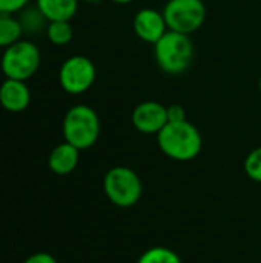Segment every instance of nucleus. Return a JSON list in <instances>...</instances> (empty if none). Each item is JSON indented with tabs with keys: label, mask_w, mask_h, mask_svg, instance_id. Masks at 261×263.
I'll list each match as a JSON object with an SVG mask.
<instances>
[{
	"label": "nucleus",
	"mask_w": 261,
	"mask_h": 263,
	"mask_svg": "<svg viewBox=\"0 0 261 263\" xmlns=\"http://www.w3.org/2000/svg\"><path fill=\"white\" fill-rule=\"evenodd\" d=\"M112 3H117V5H129V3H132L134 0H111Z\"/></svg>",
	"instance_id": "obj_21"
},
{
	"label": "nucleus",
	"mask_w": 261,
	"mask_h": 263,
	"mask_svg": "<svg viewBox=\"0 0 261 263\" xmlns=\"http://www.w3.org/2000/svg\"><path fill=\"white\" fill-rule=\"evenodd\" d=\"M137 263H183L182 257L171 248L166 247H152L142 253Z\"/></svg>",
	"instance_id": "obj_16"
},
{
	"label": "nucleus",
	"mask_w": 261,
	"mask_h": 263,
	"mask_svg": "<svg viewBox=\"0 0 261 263\" xmlns=\"http://www.w3.org/2000/svg\"><path fill=\"white\" fill-rule=\"evenodd\" d=\"M245 173L257 183H261V146L252 149L245 159Z\"/></svg>",
	"instance_id": "obj_17"
},
{
	"label": "nucleus",
	"mask_w": 261,
	"mask_h": 263,
	"mask_svg": "<svg viewBox=\"0 0 261 263\" xmlns=\"http://www.w3.org/2000/svg\"><path fill=\"white\" fill-rule=\"evenodd\" d=\"M23 263H58L57 259L49 253H35L29 256Z\"/></svg>",
	"instance_id": "obj_20"
},
{
	"label": "nucleus",
	"mask_w": 261,
	"mask_h": 263,
	"mask_svg": "<svg viewBox=\"0 0 261 263\" xmlns=\"http://www.w3.org/2000/svg\"><path fill=\"white\" fill-rule=\"evenodd\" d=\"M42 63V52L38 46L29 39H20L3 49L0 57V69L5 79L29 80L38 71Z\"/></svg>",
	"instance_id": "obj_4"
},
{
	"label": "nucleus",
	"mask_w": 261,
	"mask_h": 263,
	"mask_svg": "<svg viewBox=\"0 0 261 263\" xmlns=\"http://www.w3.org/2000/svg\"><path fill=\"white\" fill-rule=\"evenodd\" d=\"M183 120H188L186 119V109L178 103L169 105L168 106V122L177 123V122H183Z\"/></svg>",
	"instance_id": "obj_19"
},
{
	"label": "nucleus",
	"mask_w": 261,
	"mask_h": 263,
	"mask_svg": "<svg viewBox=\"0 0 261 263\" xmlns=\"http://www.w3.org/2000/svg\"><path fill=\"white\" fill-rule=\"evenodd\" d=\"M97 79V68L94 62L82 54L68 57L58 69V83L62 89L71 96H82L88 92Z\"/></svg>",
	"instance_id": "obj_7"
},
{
	"label": "nucleus",
	"mask_w": 261,
	"mask_h": 263,
	"mask_svg": "<svg viewBox=\"0 0 261 263\" xmlns=\"http://www.w3.org/2000/svg\"><path fill=\"white\" fill-rule=\"evenodd\" d=\"M163 15L169 31L191 35L206 22V5L203 0H168Z\"/></svg>",
	"instance_id": "obj_6"
},
{
	"label": "nucleus",
	"mask_w": 261,
	"mask_h": 263,
	"mask_svg": "<svg viewBox=\"0 0 261 263\" xmlns=\"http://www.w3.org/2000/svg\"><path fill=\"white\" fill-rule=\"evenodd\" d=\"M155 137L160 151L175 162H191L198 157L203 148L202 133L189 120L168 122Z\"/></svg>",
	"instance_id": "obj_1"
},
{
	"label": "nucleus",
	"mask_w": 261,
	"mask_h": 263,
	"mask_svg": "<svg viewBox=\"0 0 261 263\" xmlns=\"http://www.w3.org/2000/svg\"><path fill=\"white\" fill-rule=\"evenodd\" d=\"M103 190L109 202L118 208L135 206L143 194L140 176L129 166H112L103 177Z\"/></svg>",
	"instance_id": "obj_5"
},
{
	"label": "nucleus",
	"mask_w": 261,
	"mask_h": 263,
	"mask_svg": "<svg viewBox=\"0 0 261 263\" xmlns=\"http://www.w3.org/2000/svg\"><path fill=\"white\" fill-rule=\"evenodd\" d=\"M62 133L65 142L85 151L97 143L102 133V122L94 108L77 103L66 111L62 122Z\"/></svg>",
	"instance_id": "obj_3"
},
{
	"label": "nucleus",
	"mask_w": 261,
	"mask_h": 263,
	"mask_svg": "<svg viewBox=\"0 0 261 263\" xmlns=\"http://www.w3.org/2000/svg\"><path fill=\"white\" fill-rule=\"evenodd\" d=\"M31 0H0V14L15 15L29 6Z\"/></svg>",
	"instance_id": "obj_18"
},
{
	"label": "nucleus",
	"mask_w": 261,
	"mask_h": 263,
	"mask_svg": "<svg viewBox=\"0 0 261 263\" xmlns=\"http://www.w3.org/2000/svg\"><path fill=\"white\" fill-rule=\"evenodd\" d=\"M80 160V149L68 142L58 143L48 157L49 170L57 176H68L71 174Z\"/></svg>",
	"instance_id": "obj_11"
},
{
	"label": "nucleus",
	"mask_w": 261,
	"mask_h": 263,
	"mask_svg": "<svg viewBox=\"0 0 261 263\" xmlns=\"http://www.w3.org/2000/svg\"><path fill=\"white\" fill-rule=\"evenodd\" d=\"M132 126L146 136H157L168 123V106L157 100L140 102L131 114Z\"/></svg>",
	"instance_id": "obj_8"
},
{
	"label": "nucleus",
	"mask_w": 261,
	"mask_h": 263,
	"mask_svg": "<svg viewBox=\"0 0 261 263\" xmlns=\"http://www.w3.org/2000/svg\"><path fill=\"white\" fill-rule=\"evenodd\" d=\"M132 28L135 35L142 42L151 45H155L168 32V25L163 12L154 8H142L134 15Z\"/></svg>",
	"instance_id": "obj_9"
},
{
	"label": "nucleus",
	"mask_w": 261,
	"mask_h": 263,
	"mask_svg": "<svg viewBox=\"0 0 261 263\" xmlns=\"http://www.w3.org/2000/svg\"><path fill=\"white\" fill-rule=\"evenodd\" d=\"M78 2H83V3H95L98 0H78Z\"/></svg>",
	"instance_id": "obj_22"
},
{
	"label": "nucleus",
	"mask_w": 261,
	"mask_h": 263,
	"mask_svg": "<svg viewBox=\"0 0 261 263\" xmlns=\"http://www.w3.org/2000/svg\"><path fill=\"white\" fill-rule=\"evenodd\" d=\"M45 32H46L48 40L52 45H55V46H65L74 37V28H72L69 20L49 22L46 29H45Z\"/></svg>",
	"instance_id": "obj_15"
},
{
	"label": "nucleus",
	"mask_w": 261,
	"mask_h": 263,
	"mask_svg": "<svg viewBox=\"0 0 261 263\" xmlns=\"http://www.w3.org/2000/svg\"><path fill=\"white\" fill-rule=\"evenodd\" d=\"M23 37V28L18 17L0 14V48H8Z\"/></svg>",
	"instance_id": "obj_13"
},
{
	"label": "nucleus",
	"mask_w": 261,
	"mask_h": 263,
	"mask_svg": "<svg viewBox=\"0 0 261 263\" xmlns=\"http://www.w3.org/2000/svg\"><path fill=\"white\" fill-rule=\"evenodd\" d=\"M258 91L261 92V77H260V80H258Z\"/></svg>",
	"instance_id": "obj_23"
},
{
	"label": "nucleus",
	"mask_w": 261,
	"mask_h": 263,
	"mask_svg": "<svg viewBox=\"0 0 261 263\" xmlns=\"http://www.w3.org/2000/svg\"><path fill=\"white\" fill-rule=\"evenodd\" d=\"M18 22L23 28V34H29V35L42 32L43 29H46L49 23L35 5L26 6L22 12H18Z\"/></svg>",
	"instance_id": "obj_14"
},
{
	"label": "nucleus",
	"mask_w": 261,
	"mask_h": 263,
	"mask_svg": "<svg viewBox=\"0 0 261 263\" xmlns=\"http://www.w3.org/2000/svg\"><path fill=\"white\" fill-rule=\"evenodd\" d=\"M31 103V89L26 82L5 79L0 85V105L8 112H22Z\"/></svg>",
	"instance_id": "obj_10"
},
{
	"label": "nucleus",
	"mask_w": 261,
	"mask_h": 263,
	"mask_svg": "<svg viewBox=\"0 0 261 263\" xmlns=\"http://www.w3.org/2000/svg\"><path fill=\"white\" fill-rule=\"evenodd\" d=\"M78 0H34V5L48 22L72 20L78 11Z\"/></svg>",
	"instance_id": "obj_12"
},
{
	"label": "nucleus",
	"mask_w": 261,
	"mask_h": 263,
	"mask_svg": "<svg viewBox=\"0 0 261 263\" xmlns=\"http://www.w3.org/2000/svg\"><path fill=\"white\" fill-rule=\"evenodd\" d=\"M195 57V46L191 35L169 31L154 45V59L157 66L168 76H182L186 72Z\"/></svg>",
	"instance_id": "obj_2"
}]
</instances>
